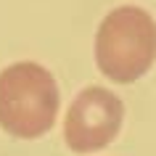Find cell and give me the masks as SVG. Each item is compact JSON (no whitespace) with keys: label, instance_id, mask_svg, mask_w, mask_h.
Listing matches in <instances>:
<instances>
[{"label":"cell","instance_id":"3957f363","mask_svg":"<svg viewBox=\"0 0 156 156\" xmlns=\"http://www.w3.org/2000/svg\"><path fill=\"white\" fill-rule=\"evenodd\" d=\"M124 119V106L119 95L106 87L82 90L66 111L64 138L66 146L77 154L98 151L116 138Z\"/></svg>","mask_w":156,"mask_h":156},{"label":"cell","instance_id":"7a4b0ae2","mask_svg":"<svg viewBox=\"0 0 156 156\" xmlns=\"http://www.w3.org/2000/svg\"><path fill=\"white\" fill-rule=\"evenodd\" d=\"M58 114V85L34 61L11 64L0 72V127L16 138H40Z\"/></svg>","mask_w":156,"mask_h":156},{"label":"cell","instance_id":"6da1fadb","mask_svg":"<svg viewBox=\"0 0 156 156\" xmlns=\"http://www.w3.org/2000/svg\"><path fill=\"white\" fill-rule=\"evenodd\" d=\"M156 61V21L138 5L114 8L95 34V64L114 82L140 80Z\"/></svg>","mask_w":156,"mask_h":156}]
</instances>
